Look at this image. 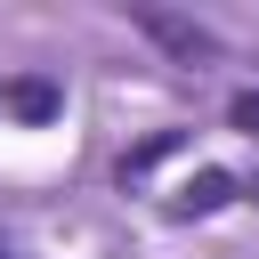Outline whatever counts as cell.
<instances>
[{"instance_id":"obj_1","label":"cell","mask_w":259,"mask_h":259,"mask_svg":"<svg viewBox=\"0 0 259 259\" xmlns=\"http://www.w3.org/2000/svg\"><path fill=\"white\" fill-rule=\"evenodd\" d=\"M130 24H138L170 65H210V57H219V32L194 24V16H178V8H130Z\"/></svg>"},{"instance_id":"obj_2","label":"cell","mask_w":259,"mask_h":259,"mask_svg":"<svg viewBox=\"0 0 259 259\" xmlns=\"http://www.w3.org/2000/svg\"><path fill=\"white\" fill-rule=\"evenodd\" d=\"M227 202H235V170H194L170 210H178V219H210V210H227Z\"/></svg>"},{"instance_id":"obj_3","label":"cell","mask_w":259,"mask_h":259,"mask_svg":"<svg viewBox=\"0 0 259 259\" xmlns=\"http://www.w3.org/2000/svg\"><path fill=\"white\" fill-rule=\"evenodd\" d=\"M16 121H57L65 113V89L57 81H40V73H24V81H8V97H0Z\"/></svg>"},{"instance_id":"obj_4","label":"cell","mask_w":259,"mask_h":259,"mask_svg":"<svg viewBox=\"0 0 259 259\" xmlns=\"http://www.w3.org/2000/svg\"><path fill=\"white\" fill-rule=\"evenodd\" d=\"M178 146H186V130H154L146 146H130V154H121V178H146V170H154V162H170Z\"/></svg>"},{"instance_id":"obj_5","label":"cell","mask_w":259,"mask_h":259,"mask_svg":"<svg viewBox=\"0 0 259 259\" xmlns=\"http://www.w3.org/2000/svg\"><path fill=\"white\" fill-rule=\"evenodd\" d=\"M227 121H235V130H251V138H259V89H243V97H235V105H227Z\"/></svg>"},{"instance_id":"obj_6","label":"cell","mask_w":259,"mask_h":259,"mask_svg":"<svg viewBox=\"0 0 259 259\" xmlns=\"http://www.w3.org/2000/svg\"><path fill=\"white\" fill-rule=\"evenodd\" d=\"M251 194H259V186H251Z\"/></svg>"},{"instance_id":"obj_7","label":"cell","mask_w":259,"mask_h":259,"mask_svg":"<svg viewBox=\"0 0 259 259\" xmlns=\"http://www.w3.org/2000/svg\"><path fill=\"white\" fill-rule=\"evenodd\" d=\"M0 259H8V251H0Z\"/></svg>"}]
</instances>
